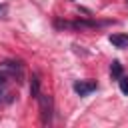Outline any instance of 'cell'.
<instances>
[{
    "instance_id": "6da1fadb",
    "label": "cell",
    "mask_w": 128,
    "mask_h": 128,
    "mask_svg": "<svg viewBox=\"0 0 128 128\" xmlns=\"http://www.w3.org/2000/svg\"><path fill=\"white\" fill-rule=\"evenodd\" d=\"M38 104H40V120H42V124L44 126H48L50 122H52V110H54V106H52V98L48 96V94H38Z\"/></svg>"
},
{
    "instance_id": "7a4b0ae2",
    "label": "cell",
    "mask_w": 128,
    "mask_h": 128,
    "mask_svg": "<svg viewBox=\"0 0 128 128\" xmlns=\"http://www.w3.org/2000/svg\"><path fill=\"white\" fill-rule=\"evenodd\" d=\"M0 72L8 78H16L18 82L22 80V64H18V62H2Z\"/></svg>"
},
{
    "instance_id": "3957f363",
    "label": "cell",
    "mask_w": 128,
    "mask_h": 128,
    "mask_svg": "<svg viewBox=\"0 0 128 128\" xmlns=\"http://www.w3.org/2000/svg\"><path fill=\"white\" fill-rule=\"evenodd\" d=\"M96 90V82L94 80H80V82H74V92L80 94V96H88L90 92Z\"/></svg>"
},
{
    "instance_id": "277c9868",
    "label": "cell",
    "mask_w": 128,
    "mask_h": 128,
    "mask_svg": "<svg viewBox=\"0 0 128 128\" xmlns=\"http://www.w3.org/2000/svg\"><path fill=\"white\" fill-rule=\"evenodd\" d=\"M108 40L116 48H128V34H112Z\"/></svg>"
},
{
    "instance_id": "5b68a950",
    "label": "cell",
    "mask_w": 128,
    "mask_h": 128,
    "mask_svg": "<svg viewBox=\"0 0 128 128\" xmlns=\"http://www.w3.org/2000/svg\"><path fill=\"white\" fill-rule=\"evenodd\" d=\"M30 94H32V98H38V94H40V80H38V74H32V82H30Z\"/></svg>"
},
{
    "instance_id": "8992f818",
    "label": "cell",
    "mask_w": 128,
    "mask_h": 128,
    "mask_svg": "<svg viewBox=\"0 0 128 128\" xmlns=\"http://www.w3.org/2000/svg\"><path fill=\"white\" fill-rule=\"evenodd\" d=\"M110 76L114 78V80H118L120 76H122V66H120V62H112V66H110Z\"/></svg>"
},
{
    "instance_id": "52a82bcc",
    "label": "cell",
    "mask_w": 128,
    "mask_h": 128,
    "mask_svg": "<svg viewBox=\"0 0 128 128\" xmlns=\"http://www.w3.org/2000/svg\"><path fill=\"white\" fill-rule=\"evenodd\" d=\"M118 84H120V90L124 94H128V76H120L118 78Z\"/></svg>"
},
{
    "instance_id": "ba28073f",
    "label": "cell",
    "mask_w": 128,
    "mask_h": 128,
    "mask_svg": "<svg viewBox=\"0 0 128 128\" xmlns=\"http://www.w3.org/2000/svg\"><path fill=\"white\" fill-rule=\"evenodd\" d=\"M6 80H8V76H4V74L0 72V86H4V84H6Z\"/></svg>"
},
{
    "instance_id": "9c48e42d",
    "label": "cell",
    "mask_w": 128,
    "mask_h": 128,
    "mask_svg": "<svg viewBox=\"0 0 128 128\" xmlns=\"http://www.w3.org/2000/svg\"><path fill=\"white\" fill-rule=\"evenodd\" d=\"M4 12H6V4H0V16H2Z\"/></svg>"
},
{
    "instance_id": "30bf717a",
    "label": "cell",
    "mask_w": 128,
    "mask_h": 128,
    "mask_svg": "<svg viewBox=\"0 0 128 128\" xmlns=\"http://www.w3.org/2000/svg\"><path fill=\"white\" fill-rule=\"evenodd\" d=\"M126 2H128V0H126Z\"/></svg>"
}]
</instances>
